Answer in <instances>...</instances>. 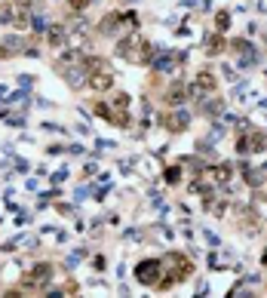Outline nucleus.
<instances>
[{"instance_id":"f257e3e1","label":"nucleus","mask_w":267,"mask_h":298,"mask_svg":"<svg viewBox=\"0 0 267 298\" xmlns=\"http://www.w3.org/2000/svg\"><path fill=\"white\" fill-rule=\"evenodd\" d=\"M117 56L132 62V65H144V62H150V46H147V40L138 31H132V34H126L123 40L117 43Z\"/></svg>"},{"instance_id":"f03ea898","label":"nucleus","mask_w":267,"mask_h":298,"mask_svg":"<svg viewBox=\"0 0 267 298\" xmlns=\"http://www.w3.org/2000/svg\"><path fill=\"white\" fill-rule=\"evenodd\" d=\"M83 65H86V83H89L92 89L104 92V89H111V86H114V71L108 68V62H104V59H86Z\"/></svg>"},{"instance_id":"7ed1b4c3","label":"nucleus","mask_w":267,"mask_h":298,"mask_svg":"<svg viewBox=\"0 0 267 298\" xmlns=\"http://www.w3.org/2000/svg\"><path fill=\"white\" fill-rule=\"evenodd\" d=\"M52 277H56V268H52L49 262H40L37 268H31V271L25 274L22 286H25V289H31V292H37V289H49Z\"/></svg>"},{"instance_id":"20e7f679","label":"nucleus","mask_w":267,"mask_h":298,"mask_svg":"<svg viewBox=\"0 0 267 298\" xmlns=\"http://www.w3.org/2000/svg\"><path fill=\"white\" fill-rule=\"evenodd\" d=\"M160 268H163L160 258H141L138 268H135V280H138L141 286H157V280H160Z\"/></svg>"},{"instance_id":"39448f33","label":"nucleus","mask_w":267,"mask_h":298,"mask_svg":"<svg viewBox=\"0 0 267 298\" xmlns=\"http://www.w3.org/2000/svg\"><path fill=\"white\" fill-rule=\"evenodd\" d=\"M194 89H200L203 95H209V92H215V86H218V77L212 71H197V77H194V83H190Z\"/></svg>"},{"instance_id":"423d86ee","label":"nucleus","mask_w":267,"mask_h":298,"mask_svg":"<svg viewBox=\"0 0 267 298\" xmlns=\"http://www.w3.org/2000/svg\"><path fill=\"white\" fill-rule=\"evenodd\" d=\"M187 126H190V114H187L184 108H178L172 117H166V129H169V132H175V135H178V132H184Z\"/></svg>"},{"instance_id":"0eeeda50","label":"nucleus","mask_w":267,"mask_h":298,"mask_svg":"<svg viewBox=\"0 0 267 298\" xmlns=\"http://www.w3.org/2000/svg\"><path fill=\"white\" fill-rule=\"evenodd\" d=\"M120 22H123V13H108V16L98 22V31H101V34H117Z\"/></svg>"},{"instance_id":"6e6552de","label":"nucleus","mask_w":267,"mask_h":298,"mask_svg":"<svg viewBox=\"0 0 267 298\" xmlns=\"http://www.w3.org/2000/svg\"><path fill=\"white\" fill-rule=\"evenodd\" d=\"M68 43L74 46V49H86L89 46V37H86V31H83V25H77L71 34H68Z\"/></svg>"},{"instance_id":"1a4fd4ad","label":"nucleus","mask_w":267,"mask_h":298,"mask_svg":"<svg viewBox=\"0 0 267 298\" xmlns=\"http://www.w3.org/2000/svg\"><path fill=\"white\" fill-rule=\"evenodd\" d=\"M65 40H68V34H65V28H62V25H49V28H46V43H49L52 49H56V46H62Z\"/></svg>"},{"instance_id":"9d476101","label":"nucleus","mask_w":267,"mask_h":298,"mask_svg":"<svg viewBox=\"0 0 267 298\" xmlns=\"http://www.w3.org/2000/svg\"><path fill=\"white\" fill-rule=\"evenodd\" d=\"M243 178H246V184H249V188H261V184L267 181V169H246L243 172Z\"/></svg>"},{"instance_id":"9b49d317","label":"nucleus","mask_w":267,"mask_h":298,"mask_svg":"<svg viewBox=\"0 0 267 298\" xmlns=\"http://www.w3.org/2000/svg\"><path fill=\"white\" fill-rule=\"evenodd\" d=\"M65 77H68V83L77 89V86H83L86 83V65H80V68H68L65 71Z\"/></svg>"},{"instance_id":"f8f14e48","label":"nucleus","mask_w":267,"mask_h":298,"mask_svg":"<svg viewBox=\"0 0 267 298\" xmlns=\"http://www.w3.org/2000/svg\"><path fill=\"white\" fill-rule=\"evenodd\" d=\"M111 117L114 114H123V111H129V95L126 92H117V95H111Z\"/></svg>"},{"instance_id":"ddd939ff","label":"nucleus","mask_w":267,"mask_h":298,"mask_svg":"<svg viewBox=\"0 0 267 298\" xmlns=\"http://www.w3.org/2000/svg\"><path fill=\"white\" fill-rule=\"evenodd\" d=\"M249 151H252V154L267 151V135H264V132H252V135H249Z\"/></svg>"},{"instance_id":"4468645a","label":"nucleus","mask_w":267,"mask_h":298,"mask_svg":"<svg viewBox=\"0 0 267 298\" xmlns=\"http://www.w3.org/2000/svg\"><path fill=\"white\" fill-rule=\"evenodd\" d=\"M221 49H224V40H221V37H218V34H212V37H206V53H209V56H218Z\"/></svg>"},{"instance_id":"2eb2a0df","label":"nucleus","mask_w":267,"mask_h":298,"mask_svg":"<svg viewBox=\"0 0 267 298\" xmlns=\"http://www.w3.org/2000/svg\"><path fill=\"white\" fill-rule=\"evenodd\" d=\"M150 65H154L157 71H172V53H160L154 62H150Z\"/></svg>"},{"instance_id":"dca6fc26","label":"nucleus","mask_w":267,"mask_h":298,"mask_svg":"<svg viewBox=\"0 0 267 298\" xmlns=\"http://www.w3.org/2000/svg\"><path fill=\"white\" fill-rule=\"evenodd\" d=\"M166 102L175 105V108H181V105H184V89H181V86H172V89L166 92Z\"/></svg>"},{"instance_id":"f3484780","label":"nucleus","mask_w":267,"mask_h":298,"mask_svg":"<svg viewBox=\"0 0 267 298\" xmlns=\"http://www.w3.org/2000/svg\"><path fill=\"white\" fill-rule=\"evenodd\" d=\"M227 28H231V13H218V16H215V31L224 34Z\"/></svg>"},{"instance_id":"a211bd4d","label":"nucleus","mask_w":267,"mask_h":298,"mask_svg":"<svg viewBox=\"0 0 267 298\" xmlns=\"http://www.w3.org/2000/svg\"><path fill=\"white\" fill-rule=\"evenodd\" d=\"M203 111H206V114H218V111H224V98H212V102H203Z\"/></svg>"},{"instance_id":"6ab92c4d","label":"nucleus","mask_w":267,"mask_h":298,"mask_svg":"<svg viewBox=\"0 0 267 298\" xmlns=\"http://www.w3.org/2000/svg\"><path fill=\"white\" fill-rule=\"evenodd\" d=\"M178 178H181V169H178V166H169V169H166V181H169V184H175Z\"/></svg>"},{"instance_id":"aec40b11","label":"nucleus","mask_w":267,"mask_h":298,"mask_svg":"<svg viewBox=\"0 0 267 298\" xmlns=\"http://www.w3.org/2000/svg\"><path fill=\"white\" fill-rule=\"evenodd\" d=\"M237 154H249V135H240L237 138Z\"/></svg>"},{"instance_id":"412c9836","label":"nucleus","mask_w":267,"mask_h":298,"mask_svg":"<svg viewBox=\"0 0 267 298\" xmlns=\"http://www.w3.org/2000/svg\"><path fill=\"white\" fill-rule=\"evenodd\" d=\"M234 49L246 56V53H252V43H249V40H234Z\"/></svg>"},{"instance_id":"4be33fe9","label":"nucleus","mask_w":267,"mask_h":298,"mask_svg":"<svg viewBox=\"0 0 267 298\" xmlns=\"http://www.w3.org/2000/svg\"><path fill=\"white\" fill-rule=\"evenodd\" d=\"M68 7L80 13V10H86V7H89V0H68Z\"/></svg>"},{"instance_id":"5701e85b","label":"nucleus","mask_w":267,"mask_h":298,"mask_svg":"<svg viewBox=\"0 0 267 298\" xmlns=\"http://www.w3.org/2000/svg\"><path fill=\"white\" fill-rule=\"evenodd\" d=\"M80 258H83V249H77V252H74V255H71V258H68V265H71V268H74V265H77V262H80Z\"/></svg>"},{"instance_id":"b1692460","label":"nucleus","mask_w":267,"mask_h":298,"mask_svg":"<svg viewBox=\"0 0 267 298\" xmlns=\"http://www.w3.org/2000/svg\"><path fill=\"white\" fill-rule=\"evenodd\" d=\"M65 178H68V169H59V172L52 175V181H56V184H59V181H65Z\"/></svg>"},{"instance_id":"393cba45","label":"nucleus","mask_w":267,"mask_h":298,"mask_svg":"<svg viewBox=\"0 0 267 298\" xmlns=\"http://www.w3.org/2000/svg\"><path fill=\"white\" fill-rule=\"evenodd\" d=\"M92 268H95V271H101V268H104V258H101V255H95V258H92Z\"/></svg>"},{"instance_id":"a878e982","label":"nucleus","mask_w":267,"mask_h":298,"mask_svg":"<svg viewBox=\"0 0 267 298\" xmlns=\"http://www.w3.org/2000/svg\"><path fill=\"white\" fill-rule=\"evenodd\" d=\"M4 92H7V89H4V86H0V98H4Z\"/></svg>"}]
</instances>
